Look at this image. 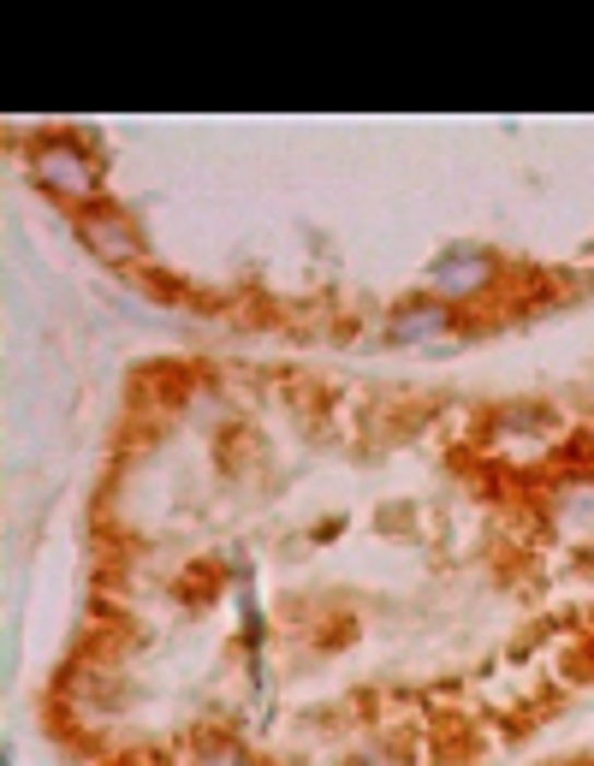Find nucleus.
<instances>
[{
  "instance_id": "nucleus-4",
  "label": "nucleus",
  "mask_w": 594,
  "mask_h": 766,
  "mask_svg": "<svg viewBox=\"0 0 594 766\" xmlns=\"http://www.w3.org/2000/svg\"><path fill=\"white\" fill-rule=\"evenodd\" d=\"M445 304H435V297H428V304H411V309H399L393 321H387V339H393V345H423V339H435V333H445Z\"/></svg>"
},
{
  "instance_id": "nucleus-3",
  "label": "nucleus",
  "mask_w": 594,
  "mask_h": 766,
  "mask_svg": "<svg viewBox=\"0 0 594 766\" xmlns=\"http://www.w3.org/2000/svg\"><path fill=\"white\" fill-rule=\"evenodd\" d=\"M494 285V256L476 250V244H445L428 268V297L435 304H464V297H482Z\"/></svg>"
},
{
  "instance_id": "nucleus-2",
  "label": "nucleus",
  "mask_w": 594,
  "mask_h": 766,
  "mask_svg": "<svg viewBox=\"0 0 594 766\" xmlns=\"http://www.w3.org/2000/svg\"><path fill=\"white\" fill-rule=\"evenodd\" d=\"M78 238H84V250L96 256L107 268H131L143 262V232L131 221L126 209H114V202H96V209L78 214Z\"/></svg>"
},
{
  "instance_id": "nucleus-1",
  "label": "nucleus",
  "mask_w": 594,
  "mask_h": 766,
  "mask_svg": "<svg viewBox=\"0 0 594 766\" xmlns=\"http://www.w3.org/2000/svg\"><path fill=\"white\" fill-rule=\"evenodd\" d=\"M31 179H36L43 197L66 202V209H78V214L102 202V167L84 143H72V137H48V143L31 149Z\"/></svg>"
},
{
  "instance_id": "nucleus-5",
  "label": "nucleus",
  "mask_w": 594,
  "mask_h": 766,
  "mask_svg": "<svg viewBox=\"0 0 594 766\" xmlns=\"http://www.w3.org/2000/svg\"><path fill=\"white\" fill-rule=\"evenodd\" d=\"M197 766H256L245 749H233V743H214V749H202V761Z\"/></svg>"
}]
</instances>
